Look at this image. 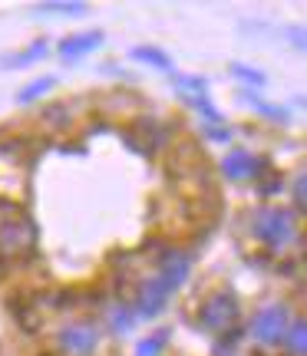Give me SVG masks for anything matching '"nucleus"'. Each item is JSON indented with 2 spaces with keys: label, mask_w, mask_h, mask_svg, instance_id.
<instances>
[{
  "label": "nucleus",
  "mask_w": 307,
  "mask_h": 356,
  "mask_svg": "<svg viewBox=\"0 0 307 356\" xmlns=\"http://www.w3.org/2000/svg\"><path fill=\"white\" fill-rule=\"evenodd\" d=\"M189 267L192 264H189V257L182 254V251H168V254L159 261L155 277L145 280L142 291H139V304H136L139 317H155V314L166 307V300L179 291L182 280L189 277Z\"/></svg>",
  "instance_id": "f257e3e1"
},
{
  "label": "nucleus",
  "mask_w": 307,
  "mask_h": 356,
  "mask_svg": "<svg viewBox=\"0 0 307 356\" xmlns=\"http://www.w3.org/2000/svg\"><path fill=\"white\" fill-rule=\"evenodd\" d=\"M255 234L271 248H284L294 241V215L284 208H261L255 215Z\"/></svg>",
  "instance_id": "f03ea898"
},
{
  "label": "nucleus",
  "mask_w": 307,
  "mask_h": 356,
  "mask_svg": "<svg viewBox=\"0 0 307 356\" xmlns=\"http://www.w3.org/2000/svg\"><path fill=\"white\" fill-rule=\"evenodd\" d=\"M238 314H242V304L231 291H218L212 293L202 307V327L208 333H228L235 323H238Z\"/></svg>",
  "instance_id": "7ed1b4c3"
},
{
  "label": "nucleus",
  "mask_w": 307,
  "mask_h": 356,
  "mask_svg": "<svg viewBox=\"0 0 307 356\" xmlns=\"http://www.w3.org/2000/svg\"><path fill=\"white\" fill-rule=\"evenodd\" d=\"M251 337L258 343H281L288 337V310L284 307H268L261 310L251 323Z\"/></svg>",
  "instance_id": "20e7f679"
},
{
  "label": "nucleus",
  "mask_w": 307,
  "mask_h": 356,
  "mask_svg": "<svg viewBox=\"0 0 307 356\" xmlns=\"http://www.w3.org/2000/svg\"><path fill=\"white\" fill-rule=\"evenodd\" d=\"M100 343V330L93 323H66L60 330V346H63L70 356H86L96 350Z\"/></svg>",
  "instance_id": "39448f33"
},
{
  "label": "nucleus",
  "mask_w": 307,
  "mask_h": 356,
  "mask_svg": "<svg viewBox=\"0 0 307 356\" xmlns=\"http://www.w3.org/2000/svg\"><path fill=\"white\" fill-rule=\"evenodd\" d=\"M37 241V234H33V225L26 221V218H10V221H3V228H0V244H3V251H26V248H33Z\"/></svg>",
  "instance_id": "423d86ee"
},
{
  "label": "nucleus",
  "mask_w": 307,
  "mask_h": 356,
  "mask_svg": "<svg viewBox=\"0 0 307 356\" xmlns=\"http://www.w3.org/2000/svg\"><path fill=\"white\" fill-rule=\"evenodd\" d=\"M102 30H83V33H70V37L60 40V56H63L66 63L70 60H79V56H86L93 53L96 47H102Z\"/></svg>",
  "instance_id": "0eeeda50"
},
{
  "label": "nucleus",
  "mask_w": 307,
  "mask_h": 356,
  "mask_svg": "<svg viewBox=\"0 0 307 356\" xmlns=\"http://www.w3.org/2000/svg\"><path fill=\"white\" fill-rule=\"evenodd\" d=\"M258 159L251 152H244V149H235L221 159V175L231 178V181H244V178H251L258 172Z\"/></svg>",
  "instance_id": "6e6552de"
},
{
  "label": "nucleus",
  "mask_w": 307,
  "mask_h": 356,
  "mask_svg": "<svg viewBox=\"0 0 307 356\" xmlns=\"http://www.w3.org/2000/svg\"><path fill=\"white\" fill-rule=\"evenodd\" d=\"M136 63H145V66H155V70H172V60H168L162 50H155V47H136V50L129 53Z\"/></svg>",
  "instance_id": "1a4fd4ad"
},
{
  "label": "nucleus",
  "mask_w": 307,
  "mask_h": 356,
  "mask_svg": "<svg viewBox=\"0 0 307 356\" xmlns=\"http://www.w3.org/2000/svg\"><path fill=\"white\" fill-rule=\"evenodd\" d=\"M37 13H66V17H79V13H86V3H79V0H47V3H37Z\"/></svg>",
  "instance_id": "9d476101"
},
{
  "label": "nucleus",
  "mask_w": 307,
  "mask_h": 356,
  "mask_svg": "<svg viewBox=\"0 0 307 356\" xmlns=\"http://www.w3.org/2000/svg\"><path fill=\"white\" fill-rule=\"evenodd\" d=\"M288 350L294 356H307V320H297L294 327H288Z\"/></svg>",
  "instance_id": "9b49d317"
},
{
  "label": "nucleus",
  "mask_w": 307,
  "mask_h": 356,
  "mask_svg": "<svg viewBox=\"0 0 307 356\" xmlns=\"http://www.w3.org/2000/svg\"><path fill=\"white\" fill-rule=\"evenodd\" d=\"M43 53H47V40H37L30 50H20L17 56H7L3 63H7V66H30V63H37Z\"/></svg>",
  "instance_id": "f8f14e48"
},
{
  "label": "nucleus",
  "mask_w": 307,
  "mask_h": 356,
  "mask_svg": "<svg viewBox=\"0 0 307 356\" xmlns=\"http://www.w3.org/2000/svg\"><path fill=\"white\" fill-rule=\"evenodd\" d=\"M166 343H168V330H159V333H152V337H145V340L136 346V356H159Z\"/></svg>",
  "instance_id": "ddd939ff"
},
{
  "label": "nucleus",
  "mask_w": 307,
  "mask_h": 356,
  "mask_svg": "<svg viewBox=\"0 0 307 356\" xmlns=\"http://www.w3.org/2000/svg\"><path fill=\"white\" fill-rule=\"evenodd\" d=\"M53 83H56V79H53V76L33 79L30 86H24V89H20V96H17V99H20V102H33V99H40L43 92H50V89H53Z\"/></svg>",
  "instance_id": "4468645a"
},
{
  "label": "nucleus",
  "mask_w": 307,
  "mask_h": 356,
  "mask_svg": "<svg viewBox=\"0 0 307 356\" xmlns=\"http://www.w3.org/2000/svg\"><path fill=\"white\" fill-rule=\"evenodd\" d=\"M172 83H175V89H189L192 96H205L208 92V83L195 76H172Z\"/></svg>",
  "instance_id": "2eb2a0df"
},
{
  "label": "nucleus",
  "mask_w": 307,
  "mask_h": 356,
  "mask_svg": "<svg viewBox=\"0 0 307 356\" xmlns=\"http://www.w3.org/2000/svg\"><path fill=\"white\" fill-rule=\"evenodd\" d=\"M291 195H294V204L307 215V172L294 178V185H291Z\"/></svg>",
  "instance_id": "dca6fc26"
},
{
  "label": "nucleus",
  "mask_w": 307,
  "mask_h": 356,
  "mask_svg": "<svg viewBox=\"0 0 307 356\" xmlns=\"http://www.w3.org/2000/svg\"><path fill=\"white\" fill-rule=\"evenodd\" d=\"M231 73H235L238 79H244V83H251V86H265V73H258V70H251V66L235 63L231 66Z\"/></svg>",
  "instance_id": "f3484780"
},
{
  "label": "nucleus",
  "mask_w": 307,
  "mask_h": 356,
  "mask_svg": "<svg viewBox=\"0 0 307 356\" xmlns=\"http://www.w3.org/2000/svg\"><path fill=\"white\" fill-rule=\"evenodd\" d=\"M284 37L291 40L301 53H307V26H288V30H284Z\"/></svg>",
  "instance_id": "a211bd4d"
},
{
  "label": "nucleus",
  "mask_w": 307,
  "mask_h": 356,
  "mask_svg": "<svg viewBox=\"0 0 307 356\" xmlns=\"http://www.w3.org/2000/svg\"><path fill=\"white\" fill-rule=\"evenodd\" d=\"M251 106H255V109H258V113H261V115H271V119H284V115H288V113H284V109H278V106H268V102H258V99H251Z\"/></svg>",
  "instance_id": "6ab92c4d"
}]
</instances>
